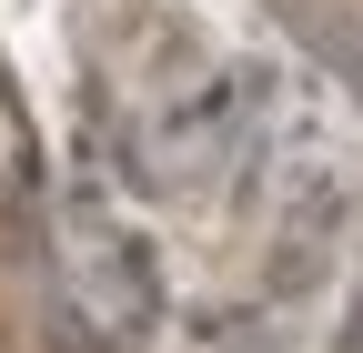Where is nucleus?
Masks as SVG:
<instances>
[{
	"instance_id": "1",
	"label": "nucleus",
	"mask_w": 363,
	"mask_h": 353,
	"mask_svg": "<svg viewBox=\"0 0 363 353\" xmlns=\"http://www.w3.org/2000/svg\"><path fill=\"white\" fill-rule=\"evenodd\" d=\"M0 172H11V121H0Z\"/></svg>"
}]
</instances>
